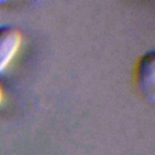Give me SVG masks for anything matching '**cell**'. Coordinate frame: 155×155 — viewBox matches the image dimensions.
Listing matches in <instances>:
<instances>
[{
	"instance_id": "obj_3",
	"label": "cell",
	"mask_w": 155,
	"mask_h": 155,
	"mask_svg": "<svg viewBox=\"0 0 155 155\" xmlns=\"http://www.w3.org/2000/svg\"><path fill=\"white\" fill-rule=\"evenodd\" d=\"M2 97H4V93H2V90H1V87H0V103H1V101H2Z\"/></svg>"
},
{
	"instance_id": "obj_2",
	"label": "cell",
	"mask_w": 155,
	"mask_h": 155,
	"mask_svg": "<svg viewBox=\"0 0 155 155\" xmlns=\"http://www.w3.org/2000/svg\"><path fill=\"white\" fill-rule=\"evenodd\" d=\"M22 44V34L13 25L0 27V73L10 64Z\"/></svg>"
},
{
	"instance_id": "obj_1",
	"label": "cell",
	"mask_w": 155,
	"mask_h": 155,
	"mask_svg": "<svg viewBox=\"0 0 155 155\" xmlns=\"http://www.w3.org/2000/svg\"><path fill=\"white\" fill-rule=\"evenodd\" d=\"M138 86L143 97L153 103L155 99V53L147 52L138 64Z\"/></svg>"
}]
</instances>
